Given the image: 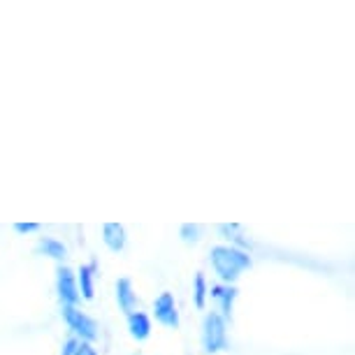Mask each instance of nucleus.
<instances>
[{
  "label": "nucleus",
  "instance_id": "f257e3e1",
  "mask_svg": "<svg viewBox=\"0 0 355 355\" xmlns=\"http://www.w3.org/2000/svg\"><path fill=\"white\" fill-rule=\"evenodd\" d=\"M209 265L214 274L218 277V284H230L234 286L239 277L253 267V258L249 251L237 249L230 244H216L209 251Z\"/></svg>",
  "mask_w": 355,
  "mask_h": 355
},
{
  "label": "nucleus",
  "instance_id": "f03ea898",
  "mask_svg": "<svg viewBox=\"0 0 355 355\" xmlns=\"http://www.w3.org/2000/svg\"><path fill=\"white\" fill-rule=\"evenodd\" d=\"M200 344L207 355H216L230 348V337H227V320L218 316L216 311H207L200 327Z\"/></svg>",
  "mask_w": 355,
  "mask_h": 355
},
{
  "label": "nucleus",
  "instance_id": "7ed1b4c3",
  "mask_svg": "<svg viewBox=\"0 0 355 355\" xmlns=\"http://www.w3.org/2000/svg\"><path fill=\"white\" fill-rule=\"evenodd\" d=\"M61 318L65 327L70 330V337H75L84 344H93L100 334L98 320L89 316L86 311H82V306H65L61 304Z\"/></svg>",
  "mask_w": 355,
  "mask_h": 355
},
{
  "label": "nucleus",
  "instance_id": "20e7f679",
  "mask_svg": "<svg viewBox=\"0 0 355 355\" xmlns=\"http://www.w3.org/2000/svg\"><path fill=\"white\" fill-rule=\"evenodd\" d=\"M56 295L61 300V304L65 306H79L82 297H79V288H77V274L68 265H58L56 267Z\"/></svg>",
  "mask_w": 355,
  "mask_h": 355
},
{
  "label": "nucleus",
  "instance_id": "39448f33",
  "mask_svg": "<svg viewBox=\"0 0 355 355\" xmlns=\"http://www.w3.org/2000/svg\"><path fill=\"white\" fill-rule=\"evenodd\" d=\"M151 313H153V318H156V323L167 327V330H179V325H182L177 300H174V293H170V291H163L156 300H153Z\"/></svg>",
  "mask_w": 355,
  "mask_h": 355
},
{
  "label": "nucleus",
  "instance_id": "423d86ee",
  "mask_svg": "<svg viewBox=\"0 0 355 355\" xmlns=\"http://www.w3.org/2000/svg\"><path fill=\"white\" fill-rule=\"evenodd\" d=\"M209 297L214 300L216 304V311L218 316H223L225 320H232V311H234V302L239 297V291L237 286H230V284H214L209 286Z\"/></svg>",
  "mask_w": 355,
  "mask_h": 355
},
{
  "label": "nucleus",
  "instance_id": "0eeeda50",
  "mask_svg": "<svg viewBox=\"0 0 355 355\" xmlns=\"http://www.w3.org/2000/svg\"><path fill=\"white\" fill-rule=\"evenodd\" d=\"M114 295H116L119 309H121L125 316L139 309V300H137L135 286H132V281L128 277L116 279V284H114Z\"/></svg>",
  "mask_w": 355,
  "mask_h": 355
},
{
  "label": "nucleus",
  "instance_id": "6e6552de",
  "mask_svg": "<svg viewBox=\"0 0 355 355\" xmlns=\"http://www.w3.org/2000/svg\"><path fill=\"white\" fill-rule=\"evenodd\" d=\"M103 244L110 249L112 253H121L128 246V230H125L123 223L119 220H110V223H103Z\"/></svg>",
  "mask_w": 355,
  "mask_h": 355
},
{
  "label": "nucleus",
  "instance_id": "1a4fd4ad",
  "mask_svg": "<svg viewBox=\"0 0 355 355\" xmlns=\"http://www.w3.org/2000/svg\"><path fill=\"white\" fill-rule=\"evenodd\" d=\"M77 274V288H79V297L91 302L96 297V277H98V265L96 263H86L79 265V270H75Z\"/></svg>",
  "mask_w": 355,
  "mask_h": 355
},
{
  "label": "nucleus",
  "instance_id": "9d476101",
  "mask_svg": "<svg viewBox=\"0 0 355 355\" xmlns=\"http://www.w3.org/2000/svg\"><path fill=\"white\" fill-rule=\"evenodd\" d=\"M125 325H128V334L135 341H146L151 337L153 332V323H151V316L144 311H132L125 316Z\"/></svg>",
  "mask_w": 355,
  "mask_h": 355
},
{
  "label": "nucleus",
  "instance_id": "9b49d317",
  "mask_svg": "<svg viewBox=\"0 0 355 355\" xmlns=\"http://www.w3.org/2000/svg\"><path fill=\"white\" fill-rule=\"evenodd\" d=\"M35 253H37V256H44V258L56 260L58 265H63V263H65V258H68V246H65V244L61 242V239L44 234V237H40V239H37Z\"/></svg>",
  "mask_w": 355,
  "mask_h": 355
},
{
  "label": "nucleus",
  "instance_id": "f8f14e48",
  "mask_svg": "<svg viewBox=\"0 0 355 355\" xmlns=\"http://www.w3.org/2000/svg\"><path fill=\"white\" fill-rule=\"evenodd\" d=\"M207 300H209V284H207L205 274L198 272L196 279H193V304H196V309L205 311L207 309Z\"/></svg>",
  "mask_w": 355,
  "mask_h": 355
},
{
  "label": "nucleus",
  "instance_id": "ddd939ff",
  "mask_svg": "<svg viewBox=\"0 0 355 355\" xmlns=\"http://www.w3.org/2000/svg\"><path fill=\"white\" fill-rule=\"evenodd\" d=\"M179 237L184 244H198L202 239V225L200 223H182L179 225Z\"/></svg>",
  "mask_w": 355,
  "mask_h": 355
},
{
  "label": "nucleus",
  "instance_id": "4468645a",
  "mask_svg": "<svg viewBox=\"0 0 355 355\" xmlns=\"http://www.w3.org/2000/svg\"><path fill=\"white\" fill-rule=\"evenodd\" d=\"M82 344L79 339H75V337H68L63 341V346H61V355H75L77 353V346Z\"/></svg>",
  "mask_w": 355,
  "mask_h": 355
},
{
  "label": "nucleus",
  "instance_id": "2eb2a0df",
  "mask_svg": "<svg viewBox=\"0 0 355 355\" xmlns=\"http://www.w3.org/2000/svg\"><path fill=\"white\" fill-rule=\"evenodd\" d=\"M15 227V232H19V234H33V232H40V223H15L12 225Z\"/></svg>",
  "mask_w": 355,
  "mask_h": 355
},
{
  "label": "nucleus",
  "instance_id": "dca6fc26",
  "mask_svg": "<svg viewBox=\"0 0 355 355\" xmlns=\"http://www.w3.org/2000/svg\"><path fill=\"white\" fill-rule=\"evenodd\" d=\"M75 355H98V351L93 348V344H84V341H82V344L77 346V353Z\"/></svg>",
  "mask_w": 355,
  "mask_h": 355
},
{
  "label": "nucleus",
  "instance_id": "f3484780",
  "mask_svg": "<svg viewBox=\"0 0 355 355\" xmlns=\"http://www.w3.org/2000/svg\"><path fill=\"white\" fill-rule=\"evenodd\" d=\"M132 355H139V353H132Z\"/></svg>",
  "mask_w": 355,
  "mask_h": 355
}]
</instances>
